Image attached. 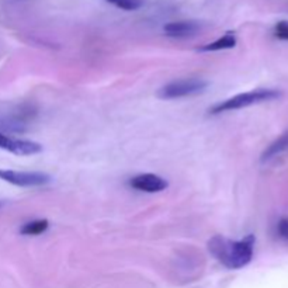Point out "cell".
<instances>
[{
  "label": "cell",
  "mask_w": 288,
  "mask_h": 288,
  "mask_svg": "<svg viewBox=\"0 0 288 288\" xmlns=\"http://www.w3.org/2000/svg\"><path fill=\"white\" fill-rule=\"evenodd\" d=\"M254 236L248 235L240 240H231L223 236H214L208 242V250L228 269H242L253 259Z\"/></svg>",
  "instance_id": "obj_1"
},
{
  "label": "cell",
  "mask_w": 288,
  "mask_h": 288,
  "mask_svg": "<svg viewBox=\"0 0 288 288\" xmlns=\"http://www.w3.org/2000/svg\"><path fill=\"white\" fill-rule=\"evenodd\" d=\"M277 97H280V92H277L274 89H256L252 92L240 93V94L234 96L225 102L218 103L211 108L210 113L211 114H220L223 111H234V110L245 108V107L257 104V103L274 100Z\"/></svg>",
  "instance_id": "obj_2"
},
{
  "label": "cell",
  "mask_w": 288,
  "mask_h": 288,
  "mask_svg": "<svg viewBox=\"0 0 288 288\" xmlns=\"http://www.w3.org/2000/svg\"><path fill=\"white\" fill-rule=\"evenodd\" d=\"M208 86V82L204 79L190 78L174 80L169 85L163 86L157 96L165 100H171V99H180V97H187V96H194L198 93H203Z\"/></svg>",
  "instance_id": "obj_3"
},
{
  "label": "cell",
  "mask_w": 288,
  "mask_h": 288,
  "mask_svg": "<svg viewBox=\"0 0 288 288\" xmlns=\"http://www.w3.org/2000/svg\"><path fill=\"white\" fill-rule=\"evenodd\" d=\"M0 179L18 187H35L51 182V177L42 171H16L3 169H0Z\"/></svg>",
  "instance_id": "obj_4"
},
{
  "label": "cell",
  "mask_w": 288,
  "mask_h": 288,
  "mask_svg": "<svg viewBox=\"0 0 288 288\" xmlns=\"http://www.w3.org/2000/svg\"><path fill=\"white\" fill-rule=\"evenodd\" d=\"M0 148L12 152L14 155H20V156L35 155L42 151V146L38 142L27 141V139H16V138L7 136L1 132H0Z\"/></svg>",
  "instance_id": "obj_5"
},
{
  "label": "cell",
  "mask_w": 288,
  "mask_h": 288,
  "mask_svg": "<svg viewBox=\"0 0 288 288\" xmlns=\"http://www.w3.org/2000/svg\"><path fill=\"white\" fill-rule=\"evenodd\" d=\"M131 187L139 190V191H145V193H159L163 191L168 187V182L153 173H145V174H138L135 177H132Z\"/></svg>",
  "instance_id": "obj_6"
},
{
  "label": "cell",
  "mask_w": 288,
  "mask_h": 288,
  "mask_svg": "<svg viewBox=\"0 0 288 288\" xmlns=\"http://www.w3.org/2000/svg\"><path fill=\"white\" fill-rule=\"evenodd\" d=\"M201 30V24L197 23V21H173L169 23L163 27V31L168 37L171 38H188V37H193L200 33Z\"/></svg>",
  "instance_id": "obj_7"
},
{
  "label": "cell",
  "mask_w": 288,
  "mask_h": 288,
  "mask_svg": "<svg viewBox=\"0 0 288 288\" xmlns=\"http://www.w3.org/2000/svg\"><path fill=\"white\" fill-rule=\"evenodd\" d=\"M236 45V37L234 34H225L223 37L218 38L214 42H210L204 47L200 48V51L203 52H210V51H221V50H229V48H234Z\"/></svg>",
  "instance_id": "obj_8"
},
{
  "label": "cell",
  "mask_w": 288,
  "mask_h": 288,
  "mask_svg": "<svg viewBox=\"0 0 288 288\" xmlns=\"http://www.w3.org/2000/svg\"><path fill=\"white\" fill-rule=\"evenodd\" d=\"M288 148V132H286L283 136H280L277 141H274L273 144L270 145L266 151H264V153H263L262 160H269V159H271V157H274L275 155H278L280 152H283L284 149H287Z\"/></svg>",
  "instance_id": "obj_9"
},
{
  "label": "cell",
  "mask_w": 288,
  "mask_h": 288,
  "mask_svg": "<svg viewBox=\"0 0 288 288\" xmlns=\"http://www.w3.org/2000/svg\"><path fill=\"white\" fill-rule=\"evenodd\" d=\"M48 221L47 220H37V221H31V222H27L21 229V235H30V236H35L45 232L48 229Z\"/></svg>",
  "instance_id": "obj_10"
},
{
  "label": "cell",
  "mask_w": 288,
  "mask_h": 288,
  "mask_svg": "<svg viewBox=\"0 0 288 288\" xmlns=\"http://www.w3.org/2000/svg\"><path fill=\"white\" fill-rule=\"evenodd\" d=\"M107 1L117 6L118 9H122V10H127V12L138 10L144 4V0H107Z\"/></svg>",
  "instance_id": "obj_11"
},
{
  "label": "cell",
  "mask_w": 288,
  "mask_h": 288,
  "mask_svg": "<svg viewBox=\"0 0 288 288\" xmlns=\"http://www.w3.org/2000/svg\"><path fill=\"white\" fill-rule=\"evenodd\" d=\"M277 235L281 240L288 243V217L278 221V223H277Z\"/></svg>",
  "instance_id": "obj_12"
},
{
  "label": "cell",
  "mask_w": 288,
  "mask_h": 288,
  "mask_svg": "<svg viewBox=\"0 0 288 288\" xmlns=\"http://www.w3.org/2000/svg\"><path fill=\"white\" fill-rule=\"evenodd\" d=\"M274 35L277 38L288 41V21H280L274 27Z\"/></svg>",
  "instance_id": "obj_13"
},
{
  "label": "cell",
  "mask_w": 288,
  "mask_h": 288,
  "mask_svg": "<svg viewBox=\"0 0 288 288\" xmlns=\"http://www.w3.org/2000/svg\"><path fill=\"white\" fill-rule=\"evenodd\" d=\"M0 205H1V204H0Z\"/></svg>",
  "instance_id": "obj_14"
}]
</instances>
